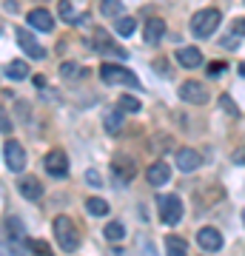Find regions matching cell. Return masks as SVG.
Masks as SVG:
<instances>
[{"label": "cell", "mask_w": 245, "mask_h": 256, "mask_svg": "<svg viewBox=\"0 0 245 256\" xmlns=\"http://www.w3.org/2000/svg\"><path fill=\"white\" fill-rule=\"evenodd\" d=\"M3 156H6L9 171H23V168H26V148L20 146L18 140H9V142L3 146Z\"/></svg>", "instance_id": "cell-6"}, {"label": "cell", "mask_w": 245, "mask_h": 256, "mask_svg": "<svg viewBox=\"0 0 245 256\" xmlns=\"http://www.w3.org/2000/svg\"><path fill=\"white\" fill-rule=\"evenodd\" d=\"M103 234H106V239H109V242H120V239L126 236V228H123L120 222H109Z\"/></svg>", "instance_id": "cell-22"}, {"label": "cell", "mask_w": 245, "mask_h": 256, "mask_svg": "<svg viewBox=\"0 0 245 256\" xmlns=\"http://www.w3.org/2000/svg\"><path fill=\"white\" fill-rule=\"evenodd\" d=\"M18 191L23 194L26 200H40V196H43V185H40L37 176H23L18 182Z\"/></svg>", "instance_id": "cell-15"}, {"label": "cell", "mask_w": 245, "mask_h": 256, "mask_svg": "<svg viewBox=\"0 0 245 256\" xmlns=\"http://www.w3.org/2000/svg\"><path fill=\"white\" fill-rule=\"evenodd\" d=\"M242 222H245V210H242Z\"/></svg>", "instance_id": "cell-36"}, {"label": "cell", "mask_w": 245, "mask_h": 256, "mask_svg": "<svg viewBox=\"0 0 245 256\" xmlns=\"http://www.w3.org/2000/svg\"><path fill=\"white\" fill-rule=\"evenodd\" d=\"M234 34H236V37H239V34H245V18L234 20Z\"/></svg>", "instance_id": "cell-32"}, {"label": "cell", "mask_w": 245, "mask_h": 256, "mask_svg": "<svg viewBox=\"0 0 245 256\" xmlns=\"http://www.w3.org/2000/svg\"><path fill=\"white\" fill-rule=\"evenodd\" d=\"M236 46V37H225V40H222V48H234Z\"/></svg>", "instance_id": "cell-34"}, {"label": "cell", "mask_w": 245, "mask_h": 256, "mask_svg": "<svg viewBox=\"0 0 245 256\" xmlns=\"http://www.w3.org/2000/svg\"><path fill=\"white\" fill-rule=\"evenodd\" d=\"M86 210H89L91 216H106V214H109V202L106 200H94V196H91V200L86 202Z\"/></svg>", "instance_id": "cell-21"}, {"label": "cell", "mask_w": 245, "mask_h": 256, "mask_svg": "<svg viewBox=\"0 0 245 256\" xmlns=\"http://www.w3.org/2000/svg\"><path fill=\"white\" fill-rule=\"evenodd\" d=\"M0 32H3V26H0Z\"/></svg>", "instance_id": "cell-37"}, {"label": "cell", "mask_w": 245, "mask_h": 256, "mask_svg": "<svg viewBox=\"0 0 245 256\" xmlns=\"http://www.w3.org/2000/svg\"><path fill=\"white\" fill-rule=\"evenodd\" d=\"M86 176H89V182H91V185H100V174H97V171H89Z\"/></svg>", "instance_id": "cell-33"}, {"label": "cell", "mask_w": 245, "mask_h": 256, "mask_svg": "<svg viewBox=\"0 0 245 256\" xmlns=\"http://www.w3.org/2000/svg\"><path fill=\"white\" fill-rule=\"evenodd\" d=\"M60 18H63V20H72V18H74L72 0H60Z\"/></svg>", "instance_id": "cell-27"}, {"label": "cell", "mask_w": 245, "mask_h": 256, "mask_svg": "<svg viewBox=\"0 0 245 256\" xmlns=\"http://www.w3.org/2000/svg\"><path fill=\"white\" fill-rule=\"evenodd\" d=\"M26 20H29V26L37 28V32H52V28H55V18L46 9H32Z\"/></svg>", "instance_id": "cell-14"}, {"label": "cell", "mask_w": 245, "mask_h": 256, "mask_svg": "<svg viewBox=\"0 0 245 256\" xmlns=\"http://www.w3.org/2000/svg\"><path fill=\"white\" fill-rule=\"evenodd\" d=\"M160 220L165 225H177L182 220V202L180 196H174V194H165L160 196Z\"/></svg>", "instance_id": "cell-4"}, {"label": "cell", "mask_w": 245, "mask_h": 256, "mask_svg": "<svg viewBox=\"0 0 245 256\" xmlns=\"http://www.w3.org/2000/svg\"><path fill=\"white\" fill-rule=\"evenodd\" d=\"M197 242H200V248L208 250V254H217L219 248H222V236H219L217 228H200L197 230Z\"/></svg>", "instance_id": "cell-12"}, {"label": "cell", "mask_w": 245, "mask_h": 256, "mask_svg": "<svg viewBox=\"0 0 245 256\" xmlns=\"http://www.w3.org/2000/svg\"><path fill=\"white\" fill-rule=\"evenodd\" d=\"M219 26V12L217 9H202L191 18V32L194 37H208L214 34V28Z\"/></svg>", "instance_id": "cell-3"}, {"label": "cell", "mask_w": 245, "mask_h": 256, "mask_svg": "<svg viewBox=\"0 0 245 256\" xmlns=\"http://www.w3.org/2000/svg\"><path fill=\"white\" fill-rule=\"evenodd\" d=\"M134 20L131 18H117V34H123V37H128V34H134Z\"/></svg>", "instance_id": "cell-24"}, {"label": "cell", "mask_w": 245, "mask_h": 256, "mask_svg": "<svg viewBox=\"0 0 245 256\" xmlns=\"http://www.w3.org/2000/svg\"><path fill=\"white\" fill-rule=\"evenodd\" d=\"M6 228H9V239H12V242H18L20 234H23V230H20V220H15V216L6 220Z\"/></svg>", "instance_id": "cell-26"}, {"label": "cell", "mask_w": 245, "mask_h": 256, "mask_svg": "<svg viewBox=\"0 0 245 256\" xmlns=\"http://www.w3.org/2000/svg\"><path fill=\"white\" fill-rule=\"evenodd\" d=\"M46 171L52 176H66L69 174V156H66V151H60V148H55V151H49L43 160Z\"/></svg>", "instance_id": "cell-8"}, {"label": "cell", "mask_w": 245, "mask_h": 256, "mask_svg": "<svg viewBox=\"0 0 245 256\" xmlns=\"http://www.w3.org/2000/svg\"><path fill=\"white\" fill-rule=\"evenodd\" d=\"M177 60H180V66H185V68H197V66H202L200 48H194V46L177 48Z\"/></svg>", "instance_id": "cell-16"}, {"label": "cell", "mask_w": 245, "mask_h": 256, "mask_svg": "<svg viewBox=\"0 0 245 256\" xmlns=\"http://www.w3.org/2000/svg\"><path fill=\"white\" fill-rule=\"evenodd\" d=\"M225 72V63H208V77H219Z\"/></svg>", "instance_id": "cell-31"}, {"label": "cell", "mask_w": 245, "mask_h": 256, "mask_svg": "<svg viewBox=\"0 0 245 256\" xmlns=\"http://www.w3.org/2000/svg\"><path fill=\"white\" fill-rule=\"evenodd\" d=\"M145 180H148V185H154V188H160V185H165L168 180H171V168H168V162H151L148 165V171H145Z\"/></svg>", "instance_id": "cell-11"}, {"label": "cell", "mask_w": 245, "mask_h": 256, "mask_svg": "<svg viewBox=\"0 0 245 256\" xmlns=\"http://www.w3.org/2000/svg\"><path fill=\"white\" fill-rule=\"evenodd\" d=\"M120 128H123V108L109 111V114H106V131L114 134V131H120Z\"/></svg>", "instance_id": "cell-20"}, {"label": "cell", "mask_w": 245, "mask_h": 256, "mask_svg": "<svg viewBox=\"0 0 245 256\" xmlns=\"http://www.w3.org/2000/svg\"><path fill=\"white\" fill-rule=\"evenodd\" d=\"M103 14L106 18H120L123 14V3L120 0H103Z\"/></svg>", "instance_id": "cell-23"}, {"label": "cell", "mask_w": 245, "mask_h": 256, "mask_svg": "<svg viewBox=\"0 0 245 256\" xmlns=\"http://www.w3.org/2000/svg\"><path fill=\"white\" fill-rule=\"evenodd\" d=\"M94 48L100 52V54H117V57H126L128 52L126 48H117L111 43V37L103 32V28H94Z\"/></svg>", "instance_id": "cell-13"}, {"label": "cell", "mask_w": 245, "mask_h": 256, "mask_svg": "<svg viewBox=\"0 0 245 256\" xmlns=\"http://www.w3.org/2000/svg\"><path fill=\"white\" fill-rule=\"evenodd\" d=\"M163 34H165V23L163 20H148V23H145V43H151V46H154V43H160V40H163Z\"/></svg>", "instance_id": "cell-17"}, {"label": "cell", "mask_w": 245, "mask_h": 256, "mask_svg": "<svg viewBox=\"0 0 245 256\" xmlns=\"http://www.w3.org/2000/svg\"><path fill=\"white\" fill-rule=\"evenodd\" d=\"M239 74H242V77H245V63H242V66H239Z\"/></svg>", "instance_id": "cell-35"}, {"label": "cell", "mask_w": 245, "mask_h": 256, "mask_svg": "<svg viewBox=\"0 0 245 256\" xmlns=\"http://www.w3.org/2000/svg\"><path fill=\"white\" fill-rule=\"evenodd\" d=\"M0 131H3V134H12V120L6 117V111L0 108Z\"/></svg>", "instance_id": "cell-29"}, {"label": "cell", "mask_w": 245, "mask_h": 256, "mask_svg": "<svg viewBox=\"0 0 245 256\" xmlns=\"http://www.w3.org/2000/svg\"><path fill=\"white\" fill-rule=\"evenodd\" d=\"M100 77H103V82H109V86H128V88H140L137 74L128 72L126 66H117V63H103L100 66Z\"/></svg>", "instance_id": "cell-2"}, {"label": "cell", "mask_w": 245, "mask_h": 256, "mask_svg": "<svg viewBox=\"0 0 245 256\" xmlns=\"http://www.w3.org/2000/svg\"><path fill=\"white\" fill-rule=\"evenodd\" d=\"M219 106H222V108H225V111H231V117H236V114H239V111H236V106H234V102H231V100H228L225 94L219 97Z\"/></svg>", "instance_id": "cell-30"}, {"label": "cell", "mask_w": 245, "mask_h": 256, "mask_svg": "<svg viewBox=\"0 0 245 256\" xmlns=\"http://www.w3.org/2000/svg\"><path fill=\"white\" fill-rule=\"evenodd\" d=\"M55 239L57 245L63 248L66 254H72V250H77L80 248V236H77V228H74V222L69 220V216H55Z\"/></svg>", "instance_id": "cell-1"}, {"label": "cell", "mask_w": 245, "mask_h": 256, "mask_svg": "<svg viewBox=\"0 0 245 256\" xmlns=\"http://www.w3.org/2000/svg\"><path fill=\"white\" fill-rule=\"evenodd\" d=\"M29 72H32V68H29L23 60H12V63L6 66V77H12V80H26Z\"/></svg>", "instance_id": "cell-18"}, {"label": "cell", "mask_w": 245, "mask_h": 256, "mask_svg": "<svg viewBox=\"0 0 245 256\" xmlns=\"http://www.w3.org/2000/svg\"><path fill=\"white\" fill-rule=\"evenodd\" d=\"M111 174H114L117 185H128L131 180H134V174H137L134 160H131V156H114V162H111Z\"/></svg>", "instance_id": "cell-5"}, {"label": "cell", "mask_w": 245, "mask_h": 256, "mask_svg": "<svg viewBox=\"0 0 245 256\" xmlns=\"http://www.w3.org/2000/svg\"><path fill=\"white\" fill-rule=\"evenodd\" d=\"M165 250H168V254H174V256H180V254H188V242H185V239L182 236H165Z\"/></svg>", "instance_id": "cell-19"}, {"label": "cell", "mask_w": 245, "mask_h": 256, "mask_svg": "<svg viewBox=\"0 0 245 256\" xmlns=\"http://www.w3.org/2000/svg\"><path fill=\"white\" fill-rule=\"evenodd\" d=\"M174 160H177V168H180L182 174H191V171H197V168H200V162H202V156L197 154L194 148H180Z\"/></svg>", "instance_id": "cell-10"}, {"label": "cell", "mask_w": 245, "mask_h": 256, "mask_svg": "<svg viewBox=\"0 0 245 256\" xmlns=\"http://www.w3.org/2000/svg\"><path fill=\"white\" fill-rule=\"evenodd\" d=\"M180 97L191 106H202V102H208V92H205V86L197 80H185L180 86Z\"/></svg>", "instance_id": "cell-7"}, {"label": "cell", "mask_w": 245, "mask_h": 256, "mask_svg": "<svg viewBox=\"0 0 245 256\" xmlns=\"http://www.w3.org/2000/svg\"><path fill=\"white\" fill-rule=\"evenodd\" d=\"M77 72H80V68H77L74 63H63V66H60V74H63L66 80H69V77H77Z\"/></svg>", "instance_id": "cell-28"}, {"label": "cell", "mask_w": 245, "mask_h": 256, "mask_svg": "<svg viewBox=\"0 0 245 256\" xmlns=\"http://www.w3.org/2000/svg\"><path fill=\"white\" fill-rule=\"evenodd\" d=\"M18 43H20V48H23L32 60H43V57H46V48L37 43L35 37H32L29 28H18Z\"/></svg>", "instance_id": "cell-9"}, {"label": "cell", "mask_w": 245, "mask_h": 256, "mask_svg": "<svg viewBox=\"0 0 245 256\" xmlns=\"http://www.w3.org/2000/svg\"><path fill=\"white\" fill-rule=\"evenodd\" d=\"M120 108L123 111H140V100L131 97V94H123V97H120Z\"/></svg>", "instance_id": "cell-25"}]
</instances>
